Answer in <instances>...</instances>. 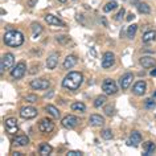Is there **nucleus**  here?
Segmentation results:
<instances>
[{
  "instance_id": "nucleus-1",
  "label": "nucleus",
  "mask_w": 156,
  "mask_h": 156,
  "mask_svg": "<svg viewBox=\"0 0 156 156\" xmlns=\"http://www.w3.org/2000/svg\"><path fill=\"white\" fill-rule=\"evenodd\" d=\"M83 76L78 72H70L66 74V77L62 81V86L68 90H77L82 85Z\"/></svg>"
},
{
  "instance_id": "nucleus-2",
  "label": "nucleus",
  "mask_w": 156,
  "mask_h": 156,
  "mask_svg": "<svg viewBox=\"0 0 156 156\" xmlns=\"http://www.w3.org/2000/svg\"><path fill=\"white\" fill-rule=\"evenodd\" d=\"M24 42V34L20 30H8L4 34V44L12 48H17V46L23 45Z\"/></svg>"
},
{
  "instance_id": "nucleus-3",
  "label": "nucleus",
  "mask_w": 156,
  "mask_h": 156,
  "mask_svg": "<svg viewBox=\"0 0 156 156\" xmlns=\"http://www.w3.org/2000/svg\"><path fill=\"white\" fill-rule=\"evenodd\" d=\"M102 90L106 95H112L118 91V86H116L115 81H112L111 78H106L102 82Z\"/></svg>"
},
{
  "instance_id": "nucleus-4",
  "label": "nucleus",
  "mask_w": 156,
  "mask_h": 156,
  "mask_svg": "<svg viewBox=\"0 0 156 156\" xmlns=\"http://www.w3.org/2000/svg\"><path fill=\"white\" fill-rule=\"evenodd\" d=\"M15 64V56L12 53H7L2 57V62H0V70L5 72V70H9Z\"/></svg>"
},
{
  "instance_id": "nucleus-5",
  "label": "nucleus",
  "mask_w": 156,
  "mask_h": 156,
  "mask_svg": "<svg viewBox=\"0 0 156 156\" xmlns=\"http://www.w3.org/2000/svg\"><path fill=\"white\" fill-rule=\"evenodd\" d=\"M25 72H27V65H25V62H19V64L15 66L12 70H11V76H12L15 80H20V78L24 77Z\"/></svg>"
},
{
  "instance_id": "nucleus-6",
  "label": "nucleus",
  "mask_w": 156,
  "mask_h": 156,
  "mask_svg": "<svg viewBox=\"0 0 156 156\" xmlns=\"http://www.w3.org/2000/svg\"><path fill=\"white\" fill-rule=\"evenodd\" d=\"M20 116L24 119H33L37 116V110L33 106H25L20 110Z\"/></svg>"
},
{
  "instance_id": "nucleus-7",
  "label": "nucleus",
  "mask_w": 156,
  "mask_h": 156,
  "mask_svg": "<svg viewBox=\"0 0 156 156\" xmlns=\"http://www.w3.org/2000/svg\"><path fill=\"white\" fill-rule=\"evenodd\" d=\"M80 123V119L77 118V116H74V115H66L64 119L61 120V124L64 126L65 128H74L77 126V124Z\"/></svg>"
},
{
  "instance_id": "nucleus-8",
  "label": "nucleus",
  "mask_w": 156,
  "mask_h": 156,
  "mask_svg": "<svg viewBox=\"0 0 156 156\" xmlns=\"http://www.w3.org/2000/svg\"><path fill=\"white\" fill-rule=\"evenodd\" d=\"M53 128H54V123L48 118H44L38 124V130L44 132V134H49L50 131H53Z\"/></svg>"
},
{
  "instance_id": "nucleus-9",
  "label": "nucleus",
  "mask_w": 156,
  "mask_h": 156,
  "mask_svg": "<svg viewBox=\"0 0 156 156\" xmlns=\"http://www.w3.org/2000/svg\"><path fill=\"white\" fill-rule=\"evenodd\" d=\"M49 81L46 80H33L30 81V87L34 90H46L49 89Z\"/></svg>"
},
{
  "instance_id": "nucleus-10",
  "label": "nucleus",
  "mask_w": 156,
  "mask_h": 156,
  "mask_svg": "<svg viewBox=\"0 0 156 156\" xmlns=\"http://www.w3.org/2000/svg\"><path fill=\"white\" fill-rule=\"evenodd\" d=\"M114 62H115V56L111 52H106L103 54V57H102V68H105V69L111 68V66L114 65Z\"/></svg>"
},
{
  "instance_id": "nucleus-11",
  "label": "nucleus",
  "mask_w": 156,
  "mask_h": 156,
  "mask_svg": "<svg viewBox=\"0 0 156 156\" xmlns=\"http://www.w3.org/2000/svg\"><path fill=\"white\" fill-rule=\"evenodd\" d=\"M132 81H134V74H132V73H126V74H123V76L120 77V80H119L120 87H122L123 90H127Z\"/></svg>"
},
{
  "instance_id": "nucleus-12",
  "label": "nucleus",
  "mask_w": 156,
  "mask_h": 156,
  "mask_svg": "<svg viewBox=\"0 0 156 156\" xmlns=\"http://www.w3.org/2000/svg\"><path fill=\"white\" fill-rule=\"evenodd\" d=\"M5 128L9 134H16L19 131V127H17V120L15 118H7L5 119Z\"/></svg>"
},
{
  "instance_id": "nucleus-13",
  "label": "nucleus",
  "mask_w": 156,
  "mask_h": 156,
  "mask_svg": "<svg viewBox=\"0 0 156 156\" xmlns=\"http://www.w3.org/2000/svg\"><path fill=\"white\" fill-rule=\"evenodd\" d=\"M146 89H147V85L144 81H138L134 87H132V93H134L135 95H143L144 93H146Z\"/></svg>"
},
{
  "instance_id": "nucleus-14",
  "label": "nucleus",
  "mask_w": 156,
  "mask_h": 156,
  "mask_svg": "<svg viewBox=\"0 0 156 156\" xmlns=\"http://www.w3.org/2000/svg\"><path fill=\"white\" fill-rule=\"evenodd\" d=\"M45 21L48 23L49 25H56V27H65V23L61 21L58 17H56L54 15H46L45 16Z\"/></svg>"
},
{
  "instance_id": "nucleus-15",
  "label": "nucleus",
  "mask_w": 156,
  "mask_h": 156,
  "mask_svg": "<svg viewBox=\"0 0 156 156\" xmlns=\"http://www.w3.org/2000/svg\"><path fill=\"white\" fill-rule=\"evenodd\" d=\"M142 142V135H140L139 131H132L130 135V139H128V144L130 146H136Z\"/></svg>"
},
{
  "instance_id": "nucleus-16",
  "label": "nucleus",
  "mask_w": 156,
  "mask_h": 156,
  "mask_svg": "<svg viewBox=\"0 0 156 156\" xmlns=\"http://www.w3.org/2000/svg\"><path fill=\"white\" fill-rule=\"evenodd\" d=\"M77 65V57L76 56H73V54H70V56H68L64 60V68L65 69H72L74 68V66Z\"/></svg>"
},
{
  "instance_id": "nucleus-17",
  "label": "nucleus",
  "mask_w": 156,
  "mask_h": 156,
  "mask_svg": "<svg viewBox=\"0 0 156 156\" xmlns=\"http://www.w3.org/2000/svg\"><path fill=\"white\" fill-rule=\"evenodd\" d=\"M28 144H29V138L28 136H25V135H19L13 140V146L24 147V146H28Z\"/></svg>"
},
{
  "instance_id": "nucleus-18",
  "label": "nucleus",
  "mask_w": 156,
  "mask_h": 156,
  "mask_svg": "<svg viewBox=\"0 0 156 156\" xmlns=\"http://www.w3.org/2000/svg\"><path fill=\"white\" fill-rule=\"evenodd\" d=\"M58 64V54L57 53H53L50 54V56L48 57V60H46V66H48V69H54Z\"/></svg>"
},
{
  "instance_id": "nucleus-19",
  "label": "nucleus",
  "mask_w": 156,
  "mask_h": 156,
  "mask_svg": "<svg viewBox=\"0 0 156 156\" xmlns=\"http://www.w3.org/2000/svg\"><path fill=\"white\" fill-rule=\"evenodd\" d=\"M89 122H90L91 126H101V124L105 123V119L102 115H98V114H93L90 118H89Z\"/></svg>"
},
{
  "instance_id": "nucleus-20",
  "label": "nucleus",
  "mask_w": 156,
  "mask_h": 156,
  "mask_svg": "<svg viewBox=\"0 0 156 156\" xmlns=\"http://www.w3.org/2000/svg\"><path fill=\"white\" fill-rule=\"evenodd\" d=\"M155 150H156V146H155V143H154V142H146V143L143 144V151H144V155L150 156V155L154 154Z\"/></svg>"
},
{
  "instance_id": "nucleus-21",
  "label": "nucleus",
  "mask_w": 156,
  "mask_h": 156,
  "mask_svg": "<svg viewBox=\"0 0 156 156\" xmlns=\"http://www.w3.org/2000/svg\"><path fill=\"white\" fill-rule=\"evenodd\" d=\"M140 65L143 66L144 69H148V68H152L155 65V60L152 57H142L140 58Z\"/></svg>"
},
{
  "instance_id": "nucleus-22",
  "label": "nucleus",
  "mask_w": 156,
  "mask_h": 156,
  "mask_svg": "<svg viewBox=\"0 0 156 156\" xmlns=\"http://www.w3.org/2000/svg\"><path fill=\"white\" fill-rule=\"evenodd\" d=\"M143 42H151V41H154L156 40V30H148V32H146L143 34Z\"/></svg>"
},
{
  "instance_id": "nucleus-23",
  "label": "nucleus",
  "mask_w": 156,
  "mask_h": 156,
  "mask_svg": "<svg viewBox=\"0 0 156 156\" xmlns=\"http://www.w3.org/2000/svg\"><path fill=\"white\" fill-rule=\"evenodd\" d=\"M52 146L48 143H42L41 146H40V155L42 156H46V155H50V152H52Z\"/></svg>"
},
{
  "instance_id": "nucleus-24",
  "label": "nucleus",
  "mask_w": 156,
  "mask_h": 156,
  "mask_svg": "<svg viewBox=\"0 0 156 156\" xmlns=\"http://www.w3.org/2000/svg\"><path fill=\"white\" fill-rule=\"evenodd\" d=\"M45 110L48 111L54 119H58V118H60V111H58V110H57V107H54L53 105H48V106L45 107Z\"/></svg>"
},
{
  "instance_id": "nucleus-25",
  "label": "nucleus",
  "mask_w": 156,
  "mask_h": 156,
  "mask_svg": "<svg viewBox=\"0 0 156 156\" xmlns=\"http://www.w3.org/2000/svg\"><path fill=\"white\" fill-rule=\"evenodd\" d=\"M107 102V98H106V95H99V97H97L95 101H94V107L97 108H99V107H102L105 103Z\"/></svg>"
},
{
  "instance_id": "nucleus-26",
  "label": "nucleus",
  "mask_w": 156,
  "mask_h": 156,
  "mask_svg": "<svg viewBox=\"0 0 156 156\" xmlns=\"http://www.w3.org/2000/svg\"><path fill=\"white\" fill-rule=\"evenodd\" d=\"M138 11L140 13H143V15H148L151 12V8H150V5L146 4V3H139L138 4Z\"/></svg>"
},
{
  "instance_id": "nucleus-27",
  "label": "nucleus",
  "mask_w": 156,
  "mask_h": 156,
  "mask_svg": "<svg viewBox=\"0 0 156 156\" xmlns=\"http://www.w3.org/2000/svg\"><path fill=\"white\" fill-rule=\"evenodd\" d=\"M72 110L83 112L85 110H86V106H85V103H82V102H74V103L72 105Z\"/></svg>"
},
{
  "instance_id": "nucleus-28",
  "label": "nucleus",
  "mask_w": 156,
  "mask_h": 156,
  "mask_svg": "<svg viewBox=\"0 0 156 156\" xmlns=\"http://www.w3.org/2000/svg\"><path fill=\"white\" fill-rule=\"evenodd\" d=\"M116 8H118V3L116 2H110V3H107V4L103 7V12H111V11H114Z\"/></svg>"
},
{
  "instance_id": "nucleus-29",
  "label": "nucleus",
  "mask_w": 156,
  "mask_h": 156,
  "mask_svg": "<svg viewBox=\"0 0 156 156\" xmlns=\"http://www.w3.org/2000/svg\"><path fill=\"white\" fill-rule=\"evenodd\" d=\"M136 30H138V25L132 24V25L128 27V28H127V36H128V38H134L135 34H136Z\"/></svg>"
},
{
  "instance_id": "nucleus-30",
  "label": "nucleus",
  "mask_w": 156,
  "mask_h": 156,
  "mask_svg": "<svg viewBox=\"0 0 156 156\" xmlns=\"http://www.w3.org/2000/svg\"><path fill=\"white\" fill-rule=\"evenodd\" d=\"M41 32H42V27H41L40 24H37V23H33V24H32V33H33V37H37Z\"/></svg>"
},
{
  "instance_id": "nucleus-31",
  "label": "nucleus",
  "mask_w": 156,
  "mask_h": 156,
  "mask_svg": "<svg viewBox=\"0 0 156 156\" xmlns=\"http://www.w3.org/2000/svg\"><path fill=\"white\" fill-rule=\"evenodd\" d=\"M101 135H102V138H103V139H106V140L112 139V132H111V130H108V128L103 130L102 132H101Z\"/></svg>"
},
{
  "instance_id": "nucleus-32",
  "label": "nucleus",
  "mask_w": 156,
  "mask_h": 156,
  "mask_svg": "<svg viewBox=\"0 0 156 156\" xmlns=\"http://www.w3.org/2000/svg\"><path fill=\"white\" fill-rule=\"evenodd\" d=\"M144 106H146L147 108H152L156 106V102H155V98H148L146 101V103H144Z\"/></svg>"
},
{
  "instance_id": "nucleus-33",
  "label": "nucleus",
  "mask_w": 156,
  "mask_h": 156,
  "mask_svg": "<svg viewBox=\"0 0 156 156\" xmlns=\"http://www.w3.org/2000/svg\"><path fill=\"white\" fill-rule=\"evenodd\" d=\"M124 13H126V9L122 8V9H120L119 12H118V15L115 16V20H122V17L124 16Z\"/></svg>"
},
{
  "instance_id": "nucleus-34",
  "label": "nucleus",
  "mask_w": 156,
  "mask_h": 156,
  "mask_svg": "<svg viewBox=\"0 0 156 156\" xmlns=\"http://www.w3.org/2000/svg\"><path fill=\"white\" fill-rule=\"evenodd\" d=\"M38 98H37V95H33V94H30V95H28V97H27V98H25V101H27V102H36V101H37Z\"/></svg>"
},
{
  "instance_id": "nucleus-35",
  "label": "nucleus",
  "mask_w": 156,
  "mask_h": 156,
  "mask_svg": "<svg viewBox=\"0 0 156 156\" xmlns=\"http://www.w3.org/2000/svg\"><path fill=\"white\" fill-rule=\"evenodd\" d=\"M105 112H106V115H112L114 114V108H112V106H107L106 108H105Z\"/></svg>"
},
{
  "instance_id": "nucleus-36",
  "label": "nucleus",
  "mask_w": 156,
  "mask_h": 156,
  "mask_svg": "<svg viewBox=\"0 0 156 156\" xmlns=\"http://www.w3.org/2000/svg\"><path fill=\"white\" fill-rule=\"evenodd\" d=\"M57 41L58 42H62V44H66V42L69 41V38L66 37V36H58L57 37Z\"/></svg>"
},
{
  "instance_id": "nucleus-37",
  "label": "nucleus",
  "mask_w": 156,
  "mask_h": 156,
  "mask_svg": "<svg viewBox=\"0 0 156 156\" xmlns=\"http://www.w3.org/2000/svg\"><path fill=\"white\" fill-rule=\"evenodd\" d=\"M68 155L69 156H81V155H83V154L81 151H69Z\"/></svg>"
},
{
  "instance_id": "nucleus-38",
  "label": "nucleus",
  "mask_w": 156,
  "mask_h": 156,
  "mask_svg": "<svg viewBox=\"0 0 156 156\" xmlns=\"http://www.w3.org/2000/svg\"><path fill=\"white\" fill-rule=\"evenodd\" d=\"M134 17H135V15L130 13V15H128V17H127V20H128V21H131V20H132V19H134Z\"/></svg>"
},
{
  "instance_id": "nucleus-39",
  "label": "nucleus",
  "mask_w": 156,
  "mask_h": 156,
  "mask_svg": "<svg viewBox=\"0 0 156 156\" xmlns=\"http://www.w3.org/2000/svg\"><path fill=\"white\" fill-rule=\"evenodd\" d=\"M151 76H152V77H156V69H154V70L151 72Z\"/></svg>"
},
{
  "instance_id": "nucleus-40",
  "label": "nucleus",
  "mask_w": 156,
  "mask_h": 156,
  "mask_svg": "<svg viewBox=\"0 0 156 156\" xmlns=\"http://www.w3.org/2000/svg\"><path fill=\"white\" fill-rule=\"evenodd\" d=\"M13 156H21V154H20V152H15Z\"/></svg>"
},
{
  "instance_id": "nucleus-41",
  "label": "nucleus",
  "mask_w": 156,
  "mask_h": 156,
  "mask_svg": "<svg viewBox=\"0 0 156 156\" xmlns=\"http://www.w3.org/2000/svg\"><path fill=\"white\" fill-rule=\"evenodd\" d=\"M60 3H66V0H58Z\"/></svg>"
},
{
  "instance_id": "nucleus-42",
  "label": "nucleus",
  "mask_w": 156,
  "mask_h": 156,
  "mask_svg": "<svg viewBox=\"0 0 156 156\" xmlns=\"http://www.w3.org/2000/svg\"><path fill=\"white\" fill-rule=\"evenodd\" d=\"M154 98H155V99H156V90H155V91H154Z\"/></svg>"
},
{
  "instance_id": "nucleus-43",
  "label": "nucleus",
  "mask_w": 156,
  "mask_h": 156,
  "mask_svg": "<svg viewBox=\"0 0 156 156\" xmlns=\"http://www.w3.org/2000/svg\"><path fill=\"white\" fill-rule=\"evenodd\" d=\"M134 2H139V0H134Z\"/></svg>"
}]
</instances>
